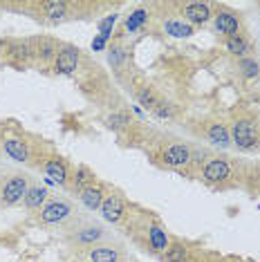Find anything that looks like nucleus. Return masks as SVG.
<instances>
[{"mask_svg":"<svg viewBox=\"0 0 260 262\" xmlns=\"http://www.w3.org/2000/svg\"><path fill=\"white\" fill-rule=\"evenodd\" d=\"M72 242L79 244V247H97L99 242L105 240V229L101 224H94V222H85L81 226L72 229Z\"/></svg>","mask_w":260,"mask_h":262,"instance_id":"5","label":"nucleus"},{"mask_svg":"<svg viewBox=\"0 0 260 262\" xmlns=\"http://www.w3.org/2000/svg\"><path fill=\"white\" fill-rule=\"evenodd\" d=\"M162 164L168 168H184L191 164V148L186 144H170L162 152Z\"/></svg>","mask_w":260,"mask_h":262,"instance_id":"9","label":"nucleus"},{"mask_svg":"<svg viewBox=\"0 0 260 262\" xmlns=\"http://www.w3.org/2000/svg\"><path fill=\"white\" fill-rule=\"evenodd\" d=\"M74 5L70 3H40L38 9L43 11V16L47 23H61L65 18H70V9H72Z\"/></svg>","mask_w":260,"mask_h":262,"instance_id":"16","label":"nucleus"},{"mask_svg":"<svg viewBox=\"0 0 260 262\" xmlns=\"http://www.w3.org/2000/svg\"><path fill=\"white\" fill-rule=\"evenodd\" d=\"M164 32L168 34V36H173V38H188V36H193V25H188L186 20H177V18H170L164 23Z\"/></svg>","mask_w":260,"mask_h":262,"instance_id":"21","label":"nucleus"},{"mask_svg":"<svg viewBox=\"0 0 260 262\" xmlns=\"http://www.w3.org/2000/svg\"><path fill=\"white\" fill-rule=\"evenodd\" d=\"M29 186H32V184H29V177L25 172H14V175H9L7 180L3 182V186H0V208H9V206H16L18 202H23Z\"/></svg>","mask_w":260,"mask_h":262,"instance_id":"1","label":"nucleus"},{"mask_svg":"<svg viewBox=\"0 0 260 262\" xmlns=\"http://www.w3.org/2000/svg\"><path fill=\"white\" fill-rule=\"evenodd\" d=\"M128 123H130L128 112H112V115L105 119V126L110 130H123V128H128Z\"/></svg>","mask_w":260,"mask_h":262,"instance_id":"28","label":"nucleus"},{"mask_svg":"<svg viewBox=\"0 0 260 262\" xmlns=\"http://www.w3.org/2000/svg\"><path fill=\"white\" fill-rule=\"evenodd\" d=\"M146 20H148V9H135L126 18V29L128 32H137Z\"/></svg>","mask_w":260,"mask_h":262,"instance_id":"26","label":"nucleus"},{"mask_svg":"<svg viewBox=\"0 0 260 262\" xmlns=\"http://www.w3.org/2000/svg\"><path fill=\"white\" fill-rule=\"evenodd\" d=\"M186 255H188V251H186L184 244H177V242L173 244L170 242V247L166 249V253H164V260L166 262H184Z\"/></svg>","mask_w":260,"mask_h":262,"instance_id":"27","label":"nucleus"},{"mask_svg":"<svg viewBox=\"0 0 260 262\" xmlns=\"http://www.w3.org/2000/svg\"><path fill=\"white\" fill-rule=\"evenodd\" d=\"M105 188H103V184H90L85 190H81L79 193V200H81V204H83L88 211H101V204H103V200H105Z\"/></svg>","mask_w":260,"mask_h":262,"instance_id":"12","label":"nucleus"},{"mask_svg":"<svg viewBox=\"0 0 260 262\" xmlns=\"http://www.w3.org/2000/svg\"><path fill=\"white\" fill-rule=\"evenodd\" d=\"M105 43H108V40H105L103 36H97V38L92 40V50H97V52H99V50H103Z\"/></svg>","mask_w":260,"mask_h":262,"instance_id":"32","label":"nucleus"},{"mask_svg":"<svg viewBox=\"0 0 260 262\" xmlns=\"http://www.w3.org/2000/svg\"><path fill=\"white\" fill-rule=\"evenodd\" d=\"M153 112H155L159 119H170V117H173V108H170L168 103H164V101H159V105Z\"/></svg>","mask_w":260,"mask_h":262,"instance_id":"31","label":"nucleus"},{"mask_svg":"<svg viewBox=\"0 0 260 262\" xmlns=\"http://www.w3.org/2000/svg\"><path fill=\"white\" fill-rule=\"evenodd\" d=\"M146 235H148V244L150 249L155 253H166V249L170 247V237L166 233V229L159 224H148V229H146Z\"/></svg>","mask_w":260,"mask_h":262,"instance_id":"15","label":"nucleus"},{"mask_svg":"<svg viewBox=\"0 0 260 262\" xmlns=\"http://www.w3.org/2000/svg\"><path fill=\"white\" fill-rule=\"evenodd\" d=\"M123 61H126V50L121 45H112L108 50V63L112 68H121Z\"/></svg>","mask_w":260,"mask_h":262,"instance_id":"29","label":"nucleus"},{"mask_svg":"<svg viewBox=\"0 0 260 262\" xmlns=\"http://www.w3.org/2000/svg\"><path fill=\"white\" fill-rule=\"evenodd\" d=\"M23 204H25L27 211H38V208H43L47 204V188H43V186H29L25 200H23Z\"/></svg>","mask_w":260,"mask_h":262,"instance_id":"20","label":"nucleus"},{"mask_svg":"<svg viewBox=\"0 0 260 262\" xmlns=\"http://www.w3.org/2000/svg\"><path fill=\"white\" fill-rule=\"evenodd\" d=\"M229 133H231V144L238 148V150H253V148L258 146V139H260L258 126L249 117L235 119L231 123V128H229Z\"/></svg>","mask_w":260,"mask_h":262,"instance_id":"2","label":"nucleus"},{"mask_svg":"<svg viewBox=\"0 0 260 262\" xmlns=\"http://www.w3.org/2000/svg\"><path fill=\"white\" fill-rule=\"evenodd\" d=\"M3 152L7 155L9 159L20 162V164L29 159V146H27V141L20 139V137H7V139L3 141Z\"/></svg>","mask_w":260,"mask_h":262,"instance_id":"14","label":"nucleus"},{"mask_svg":"<svg viewBox=\"0 0 260 262\" xmlns=\"http://www.w3.org/2000/svg\"><path fill=\"white\" fill-rule=\"evenodd\" d=\"M3 182H5V175H3V170H0V186H3Z\"/></svg>","mask_w":260,"mask_h":262,"instance_id":"34","label":"nucleus"},{"mask_svg":"<svg viewBox=\"0 0 260 262\" xmlns=\"http://www.w3.org/2000/svg\"><path fill=\"white\" fill-rule=\"evenodd\" d=\"M213 25H215V32L224 34L227 38L231 36H240V29H242V23H240V16L235 11L227 9V7H220L213 14Z\"/></svg>","mask_w":260,"mask_h":262,"instance_id":"7","label":"nucleus"},{"mask_svg":"<svg viewBox=\"0 0 260 262\" xmlns=\"http://www.w3.org/2000/svg\"><path fill=\"white\" fill-rule=\"evenodd\" d=\"M81 63V50L74 45H61V50H58V54L54 58V63H52V70H54V74H74L76 68H79Z\"/></svg>","mask_w":260,"mask_h":262,"instance_id":"4","label":"nucleus"},{"mask_svg":"<svg viewBox=\"0 0 260 262\" xmlns=\"http://www.w3.org/2000/svg\"><path fill=\"white\" fill-rule=\"evenodd\" d=\"M7 58L14 65H25L32 58V40H11Z\"/></svg>","mask_w":260,"mask_h":262,"instance_id":"19","label":"nucleus"},{"mask_svg":"<svg viewBox=\"0 0 260 262\" xmlns=\"http://www.w3.org/2000/svg\"><path fill=\"white\" fill-rule=\"evenodd\" d=\"M182 16L188 25H204L213 18V5L209 3H188L182 7Z\"/></svg>","mask_w":260,"mask_h":262,"instance_id":"10","label":"nucleus"},{"mask_svg":"<svg viewBox=\"0 0 260 262\" xmlns=\"http://www.w3.org/2000/svg\"><path fill=\"white\" fill-rule=\"evenodd\" d=\"M88 260L90 262H119L121 249L112 247V244H97V247L88 249Z\"/></svg>","mask_w":260,"mask_h":262,"instance_id":"17","label":"nucleus"},{"mask_svg":"<svg viewBox=\"0 0 260 262\" xmlns=\"http://www.w3.org/2000/svg\"><path fill=\"white\" fill-rule=\"evenodd\" d=\"M229 177H231V166L222 157H211L202 168V180L209 186H218V184L227 182Z\"/></svg>","mask_w":260,"mask_h":262,"instance_id":"6","label":"nucleus"},{"mask_svg":"<svg viewBox=\"0 0 260 262\" xmlns=\"http://www.w3.org/2000/svg\"><path fill=\"white\" fill-rule=\"evenodd\" d=\"M72 215H74V206L63 198H54L40 208L38 222L40 224H63L65 220H70Z\"/></svg>","mask_w":260,"mask_h":262,"instance_id":"3","label":"nucleus"},{"mask_svg":"<svg viewBox=\"0 0 260 262\" xmlns=\"http://www.w3.org/2000/svg\"><path fill=\"white\" fill-rule=\"evenodd\" d=\"M43 170H45V175L50 177L54 184H58V186H68L70 170H68V164H65V159H61V157L47 159L45 166H43Z\"/></svg>","mask_w":260,"mask_h":262,"instance_id":"13","label":"nucleus"},{"mask_svg":"<svg viewBox=\"0 0 260 262\" xmlns=\"http://www.w3.org/2000/svg\"><path fill=\"white\" fill-rule=\"evenodd\" d=\"M206 139L211 141L213 146L222 148V150H227V148H231V133H229V128L224 126V123H211L209 128H206Z\"/></svg>","mask_w":260,"mask_h":262,"instance_id":"18","label":"nucleus"},{"mask_svg":"<svg viewBox=\"0 0 260 262\" xmlns=\"http://www.w3.org/2000/svg\"><path fill=\"white\" fill-rule=\"evenodd\" d=\"M101 215H103L105 222L117 224L123 215H126V200H123L119 193H108L103 200V204H101Z\"/></svg>","mask_w":260,"mask_h":262,"instance_id":"11","label":"nucleus"},{"mask_svg":"<svg viewBox=\"0 0 260 262\" xmlns=\"http://www.w3.org/2000/svg\"><path fill=\"white\" fill-rule=\"evenodd\" d=\"M238 70H240V74L245 76L247 81H251V79H256V76L260 74V63L256 61V58H251V56H245V58H240L238 61Z\"/></svg>","mask_w":260,"mask_h":262,"instance_id":"24","label":"nucleus"},{"mask_svg":"<svg viewBox=\"0 0 260 262\" xmlns=\"http://www.w3.org/2000/svg\"><path fill=\"white\" fill-rule=\"evenodd\" d=\"M137 101H139V105H144L146 110H155L159 105V97L153 92V88H141V90L137 92Z\"/></svg>","mask_w":260,"mask_h":262,"instance_id":"25","label":"nucleus"},{"mask_svg":"<svg viewBox=\"0 0 260 262\" xmlns=\"http://www.w3.org/2000/svg\"><path fill=\"white\" fill-rule=\"evenodd\" d=\"M224 45H227V50H229V54H233V56H240V58H245L247 54H249V50H251V45L247 43V38L242 36H231V38H227L224 40Z\"/></svg>","mask_w":260,"mask_h":262,"instance_id":"22","label":"nucleus"},{"mask_svg":"<svg viewBox=\"0 0 260 262\" xmlns=\"http://www.w3.org/2000/svg\"><path fill=\"white\" fill-rule=\"evenodd\" d=\"M9 45H11V40L0 38V56H7L9 54Z\"/></svg>","mask_w":260,"mask_h":262,"instance_id":"33","label":"nucleus"},{"mask_svg":"<svg viewBox=\"0 0 260 262\" xmlns=\"http://www.w3.org/2000/svg\"><path fill=\"white\" fill-rule=\"evenodd\" d=\"M115 23H117V14H112L105 20L99 23V36H103L105 40H108L112 36V27H115Z\"/></svg>","mask_w":260,"mask_h":262,"instance_id":"30","label":"nucleus"},{"mask_svg":"<svg viewBox=\"0 0 260 262\" xmlns=\"http://www.w3.org/2000/svg\"><path fill=\"white\" fill-rule=\"evenodd\" d=\"M58 50H61V43L50 36H40L32 40V58H36L38 63H54Z\"/></svg>","mask_w":260,"mask_h":262,"instance_id":"8","label":"nucleus"},{"mask_svg":"<svg viewBox=\"0 0 260 262\" xmlns=\"http://www.w3.org/2000/svg\"><path fill=\"white\" fill-rule=\"evenodd\" d=\"M90 184H94V175L85 168V166H79L74 172V177H72V190L74 193H81V190H85Z\"/></svg>","mask_w":260,"mask_h":262,"instance_id":"23","label":"nucleus"}]
</instances>
